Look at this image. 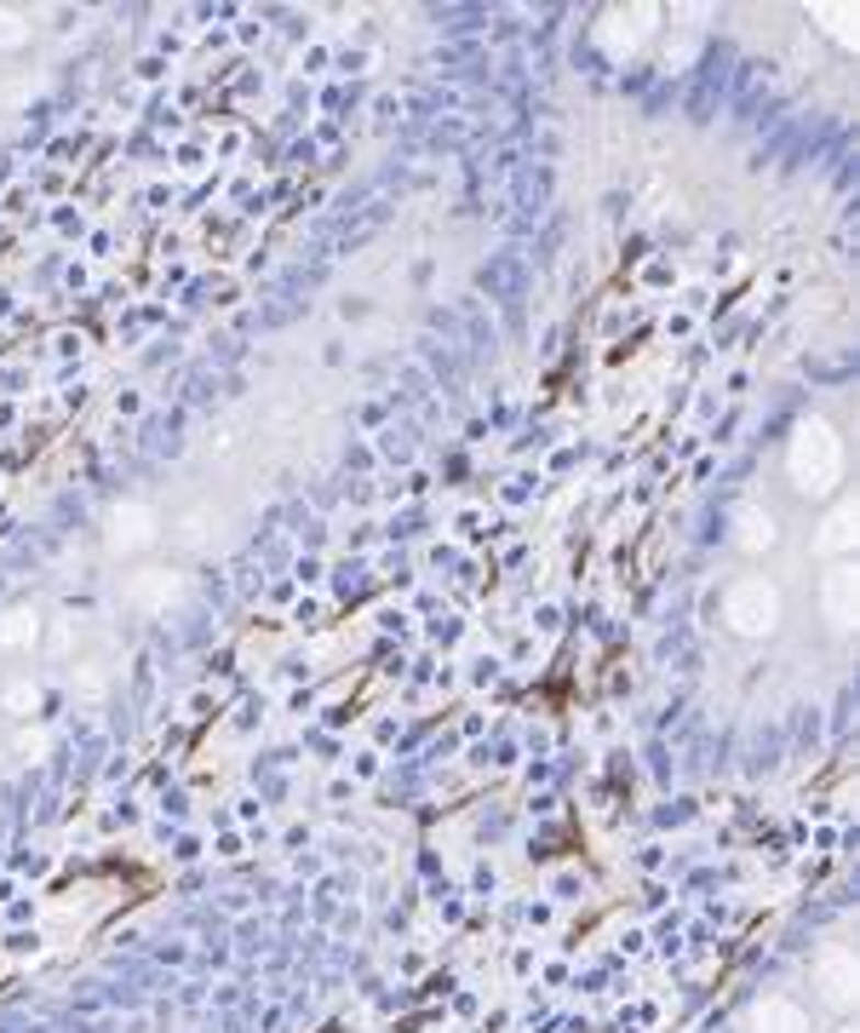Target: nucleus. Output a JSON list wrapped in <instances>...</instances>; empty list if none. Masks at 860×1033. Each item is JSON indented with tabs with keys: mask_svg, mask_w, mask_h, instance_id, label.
I'll list each match as a JSON object with an SVG mask.
<instances>
[{
	"mask_svg": "<svg viewBox=\"0 0 860 1033\" xmlns=\"http://www.w3.org/2000/svg\"><path fill=\"white\" fill-rule=\"evenodd\" d=\"M7 707H12V712H30V707H35V684H12V689H7Z\"/></svg>",
	"mask_w": 860,
	"mask_h": 1033,
	"instance_id": "obj_3",
	"label": "nucleus"
},
{
	"mask_svg": "<svg viewBox=\"0 0 860 1033\" xmlns=\"http://www.w3.org/2000/svg\"><path fill=\"white\" fill-rule=\"evenodd\" d=\"M826 993L831 999H849V953H831V959H826Z\"/></svg>",
	"mask_w": 860,
	"mask_h": 1033,
	"instance_id": "obj_2",
	"label": "nucleus"
},
{
	"mask_svg": "<svg viewBox=\"0 0 860 1033\" xmlns=\"http://www.w3.org/2000/svg\"><path fill=\"white\" fill-rule=\"evenodd\" d=\"M757 1033H808V1017L787 999H763L757 1004Z\"/></svg>",
	"mask_w": 860,
	"mask_h": 1033,
	"instance_id": "obj_1",
	"label": "nucleus"
}]
</instances>
